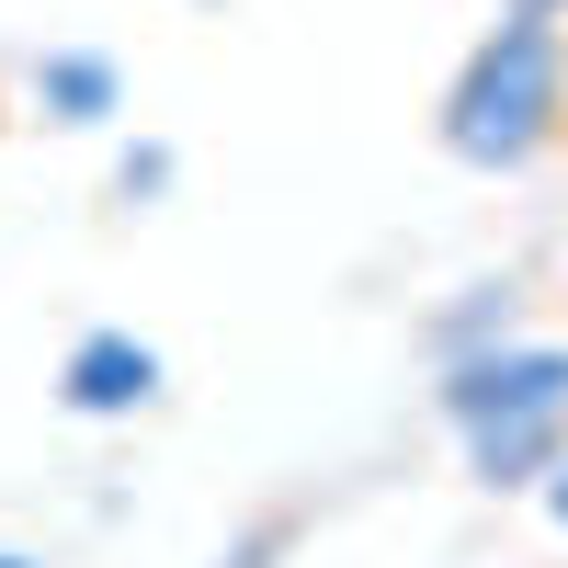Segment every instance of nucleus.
<instances>
[{"mask_svg":"<svg viewBox=\"0 0 568 568\" xmlns=\"http://www.w3.org/2000/svg\"><path fill=\"white\" fill-rule=\"evenodd\" d=\"M0 568H34V557H0Z\"/></svg>","mask_w":568,"mask_h":568,"instance_id":"10","label":"nucleus"},{"mask_svg":"<svg viewBox=\"0 0 568 568\" xmlns=\"http://www.w3.org/2000/svg\"><path fill=\"white\" fill-rule=\"evenodd\" d=\"M524 409H568V342H489L444 364V420L478 433V420H524Z\"/></svg>","mask_w":568,"mask_h":568,"instance_id":"2","label":"nucleus"},{"mask_svg":"<svg viewBox=\"0 0 568 568\" xmlns=\"http://www.w3.org/2000/svg\"><path fill=\"white\" fill-rule=\"evenodd\" d=\"M433 342H444V364H455V353L511 342V284H466V307H444V318H433Z\"/></svg>","mask_w":568,"mask_h":568,"instance_id":"6","label":"nucleus"},{"mask_svg":"<svg viewBox=\"0 0 568 568\" xmlns=\"http://www.w3.org/2000/svg\"><path fill=\"white\" fill-rule=\"evenodd\" d=\"M58 398L80 420H125L160 398V342H136V329H80L69 364H58Z\"/></svg>","mask_w":568,"mask_h":568,"instance_id":"3","label":"nucleus"},{"mask_svg":"<svg viewBox=\"0 0 568 568\" xmlns=\"http://www.w3.org/2000/svg\"><path fill=\"white\" fill-rule=\"evenodd\" d=\"M546 511H557V535H568V455L546 466Z\"/></svg>","mask_w":568,"mask_h":568,"instance_id":"8","label":"nucleus"},{"mask_svg":"<svg viewBox=\"0 0 568 568\" xmlns=\"http://www.w3.org/2000/svg\"><path fill=\"white\" fill-rule=\"evenodd\" d=\"M557 125H568V34L535 23V12L489 23L466 45L455 91H444V149L466 171H524Z\"/></svg>","mask_w":568,"mask_h":568,"instance_id":"1","label":"nucleus"},{"mask_svg":"<svg viewBox=\"0 0 568 568\" xmlns=\"http://www.w3.org/2000/svg\"><path fill=\"white\" fill-rule=\"evenodd\" d=\"M511 12H535V23H557V12H568V0H511Z\"/></svg>","mask_w":568,"mask_h":568,"instance_id":"9","label":"nucleus"},{"mask_svg":"<svg viewBox=\"0 0 568 568\" xmlns=\"http://www.w3.org/2000/svg\"><path fill=\"white\" fill-rule=\"evenodd\" d=\"M160 182H171V149H160V136H149V149H125L114 160V194L136 205V194H160Z\"/></svg>","mask_w":568,"mask_h":568,"instance_id":"7","label":"nucleus"},{"mask_svg":"<svg viewBox=\"0 0 568 568\" xmlns=\"http://www.w3.org/2000/svg\"><path fill=\"white\" fill-rule=\"evenodd\" d=\"M557 455H568V409H524V420H478V433H466L478 489H546Z\"/></svg>","mask_w":568,"mask_h":568,"instance_id":"4","label":"nucleus"},{"mask_svg":"<svg viewBox=\"0 0 568 568\" xmlns=\"http://www.w3.org/2000/svg\"><path fill=\"white\" fill-rule=\"evenodd\" d=\"M34 103H45V125H114L125 114V69L103 45H45L34 58Z\"/></svg>","mask_w":568,"mask_h":568,"instance_id":"5","label":"nucleus"}]
</instances>
